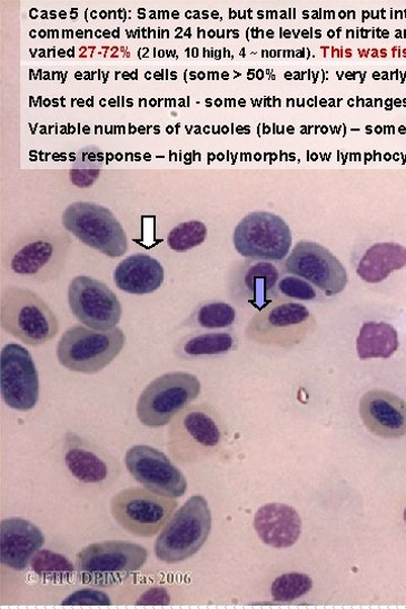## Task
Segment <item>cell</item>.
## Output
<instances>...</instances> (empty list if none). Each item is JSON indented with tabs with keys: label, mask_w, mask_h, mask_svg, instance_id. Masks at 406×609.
<instances>
[{
	"label": "cell",
	"mask_w": 406,
	"mask_h": 609,
	"mask_svg": "<svg viewBox=\"0 0 406 609\" xmlns=\"http://www.w3.org/2000/svg\"><path fill=\"white\" fill-rule=\"evenodd\" d=\"M211 511L202 495H194L176 511L155 544L159 561L179 563L196 556L211 532Z\"/></svg>",
	"instance_id": "obj_1"
},
{
	"label": "cell",
	"mask_w": 406,
	"mask_h": 609,
	"mask_svg": "<svg viewBox=\"0 0 406 609\" xmlns=\"http://www.w3.org/2000/svg\"><path fill=\"white\" fill-rule=\"evenodd\" d=\"M125 343L126 335L119 327L97 331L77 325L62 334L57 357L60 365L70 372L97 374L121 354Z\"/></svg>",
	"instance_id": "obj_2"
},
{
	"label": "cell",
	"mask_w": 406,
	"mask_h": 609,
	"mask_svg": "<svg viewBox=\"0 0 406 609\" xmlns=\"http://www.w3.org/2000/svg\"><path fill=\"white\" fill-rule=\"evenodd\" d=\"M225 428L208 405L187 407L175 419L169 432V451L179 463H194L215 455L222 446Z\"/></svg>",
	"instance_id": "obj_3"
},
{
	"label": "cell",
	"mask_w": 406,
	"mask_h": 609,
	"mask_svg": "<svg viewBox=\"0 0 406 609\" xmlns=\"http://www.w3.org/2000/svg\"><path fill=\"white\" fill-rule=\"evenodd\" d=\"M147 559L148 551L140 544L106 541L81 550L76 557V569L85 583L105 588L129 579Z\"/></svg>",
	"instance_id": "obj_4"
},
{
	"label": "cell",
	"mask_w": 406,
	"mask_h": 609,
	"mask_svg": "<svg viewBox=\"0 0 406 609\" xmlns=\"http://www.w3.org/2000/svg\"><path fill=\"white\" fill-rule=\"evenodd\" d=\"M2 327L31 346L51 341L59 332V322L49 305L32 291L9 287L0 305Z\"/></svg>",
	"instance_id": "obj_5"
},
{
	"label": "cell",
	"mask_w": 406,
	"mask_h": 609,
	"mask_svg": "<svg viewBox=\"0 0 406 609\" xmlns=\"http://www.w3.org/2000/svg\"><path fill=\"white\" fill-rule=\"evenodd\" d=\"M201 384L197 376L186 372H174L154 380L140 394L137 416L141 424L160 428L198 399Z\"/></svg>",
	"instance_id": "obj_6"
},
{
	"label": "cell",
	"mask_w": 406,
	"mask_h": 609,
	"mask_svg": "<svg viewBox=\"0 0 406 609\" xmlns=\"http://www.w3.org/2000/svg\"><path fill=\"white\" fill-rule=\"evenodd\" d=\"M179 503L146 488H129L113 495L111 514L129 534L152 538L166 527Z\"/></svg>",
	"instance_id": "obj_7"
},
{
	"label": "cell",
	"mask_w": 406,
	"mask_h": 609,
	"mask_svg": "<svg viewBox=\"0 0 406 609\" xmlns=\"http://www.w3.org/2000/svg\"><path fill=\"white\" fill-rule=\"evenodd\" d=\"M62 224L81 243L110 257H120L128 252V237L121 224L103 206L75 203L63 212Z\"/></svg>",
	"instance_id": "obj_8"
},
{
	"label": "cell",
	"mask_w": 406,
	"mask_h": 609,
	"mask_svg": "<svg viewBox=\"0 0 406 609\" xmlns=\"http://www.w3.org/2000/svg\"><path fill=\"white\" fill-rule=\"evenodd\" d=\"M236 251L244 257L281 261L291 247L289 226L279 216L256 212L241 219L232 236Z\"/></svg>",
	"instance_id": "obj_9"
},
{
	"label": "cell",
	"mask_w": 406,
	"mask_h": 609,
	"mask_svg": "<svg viewBox=\"0 0 406 609\" xmlns=\"http://www.w3.org/2000/svg\"><path fill=\"white\" fill-rule=\"evenodd\" d=\"M68 303L76 318L92 330H112L122 317L118 296L105 283L88 276L70 282Z\"/></svg>",
	"instance_id": "obj_10"
},
{
	"label": "cell",
	"mask_w": 406,
	"mask_h": 609,
	"mask_svg": "<svg viewBox=\"0 0 406 609\" xmlns=\"http://www.w3.org/2000/svg\"><path fill=\"white\" fill-rule=\"evenodd\" d=\"M0 391L7 405L17 411L28 412L38 404V370L29 351L20 344H8L0 354Z\"/></svg>",
	"instance_id": "obj_11"
},
{
	"label": "cell",
	"mask_w": 406,
	"mask_h": 609,
	"mask_svg": "<svg viewBox=\"0 0 406 609\" xmlns=\"http://www.w3.org/2000/svg\"><path fill=\"white\" fill-rule=\"evenodd\" d=\"M286 271L311 283L325 295L343 293L348 275L340 261L328 249L314 242H299L286 261Z\"/></svg>",
	"instance_id": "obj_12"
},
{
	"label": "cell",
	"mask_w": 406,
	"mask_h": 609,
	"mask_svg": "<svg viewBox=\"0 0 406 609\" xmlns=\"http://www.w3.org/2000/svg\"><path fill=\"white\" fill-rule=\"evenodd\" d=\"M125 464L138 483L155 493L180 498L188 490V480L181 470L165 453L151 446L131 448L125 456Z\"/></svg>",
	"instance_id": "obj_13"
},
{
	"label": "cell",
	"mask_w": 406,
	"mask_h": 609,
	"mask_svg": "<svg viewBox=\"0 0 406 609\" xmlns=\"http://www.w3.org/2000/svg\"><path fill=\"white\" fill-rule=\"evenodd\" d=\"M310 313L297 303L270 304L256 315L249 326L250 338L266 344L288 345L304 337Z\"/></svg>",
	"instance_id": "obj_14"
},
{
	"label": "cell",
	"mask_w": 406,
	"mask_h": 609,
	"mask_svg": "<svg viewBox=\"0 0 406 609\" xmlns=\"http://www.w3.org/2000/svg\"><path fill=\"white\" fill-rule=\"evenodd\" d=\"M360 418L377 438L399 440L406 434V402L392 392L374 389L360 400Z\"/></svg>",
	"instance_id": "obj_15"
},
{
	"label": "cell",
	"mask_w": 406,
	"mask_h": 609,
	"mask_svg": "<svg viewBox=\"0 0 406 609\" xmlns=\"http://www.w3.org/2000/svg\"><path fill=\"white\" fill-rule=\"evenodd\" d=\"M44 536L31 521L12 517L0 524V562L16 571L26 570L44 544Z\"/></svg>",
	"instance_id": "obj_16"
},
{
	"label": "cell",
	"mask_w": 406,
	"mask_h": 609,
	"mask_svg": "<svg viewBox=\"0 0 406 609\" xmlns=\"http://www.w3.org/2000/svg\"><path fill=\"white\" fill-rule=\"evenodd\" d=\"M255 529L260 540L274 549L294 547L303 530L298 511L284 503H268L256 513Z\"/></svg>",
	"instance_id": "obj_17"
},
{
	"label": "cell",
	"mask_w": 406,
	"mask_h": 609,
	"mask_svg": "<svg viewBox=\"0 0 406 609\" xmlns=\"http://www.w3.org/2000/svg\"><path fill=\"white\" fill-rule=\"evenodd\" d=\"M279 272L269 263H257L242 268L231 278L232 299L263 311L276 299Z\"/></svg>",
	"instance_id": "obj_18"
},
{
	"label": "cell",
	"mask_w": 406,
	"mask_h": 609,
	"mask_svg": "<svg viewBox=\"0 0 406 609\" xmlns=\"http://www.w3.org/2000/svg\"><path fill=\"white\" fill-rule=\"evenodd\" d=\"M165 268L147 254L128 256L115 271L116 286L128 294L147 295L158 291L165 283Z\"/></svg>",
	"instance_id": "obj_19"
},
{
	"label": "cell",
	"mask_w": 406,
	"mask_h": 609,
	"mask_svg": "<svg viewBox=\"0 0 406 609\" xmlns=\"http://www.w3.org/2000/svg\"><path fill=\"white\" fill-rule=\"evenodd\" d=\"M406 267V247L396 243H377L360 259L357 274L368 284H379L392 273Z\"/></svg>",
	"instance_id": "obj_20"
},
{
	"label": "cell",
	"mask_w": 406,
	"mask_h": 609,
	"mask_svg": "<svg viewBox=\"0 0 406 609\" xmlns=\"http://www.w3.org/2000/svg\"><path fill=\"white\" fill-rule=\"evenodd\" d=\"M55 245L49 240H33L17 251L10 261V269L19 276L38 282L55 277Z\"/></svg>",
	"instance_id": "obj_21"
},
{
	"label": "cell",
	"mask_w": 406,
	"mask_h": 609,
	"mask_svg": "<svg viewBox=\"0 0 406 609\" xmlns=\"http://www.w3.org/2000/svg\"><path fill=\"white\" fill-rule=\"evenodd\" d=\"M66 465L81 483L100 484L109 477L108 464L95 452L86 449L76 434H67Z\"/></svg>",
	"instance_id": "obj_22"
},
{
	"label": "cell",
	"mask_w": 406,
	"mask_h": 609,
	"mask_svg": "<svg viewBox=\"0 0 406 609\" xmlns=\"http://www.w3.org/2000/svg\"><path fill=\"white\" fill-rule=\"evenodd\" d=\"M397 331L385 322H366L357 337V353L362 361L388 360L397 351Z\"/></svg>",
	"instance_id": "obj_23"
},
{
	"label": "cell",
	"mask_w": 406,
	"mask_h": 609,
	"mask_svg": "<svg viewBox=\"0 0 406 609\" xmlns=\"http://www.w3.org/2000/svg\"><path fill=\"white\" fill-rule=\"evenodd\" d=\"M234 344L235 338L229 333H205L187 338L177 347V355L187 361L224 355L232 350Z\"/></svg>",
	"instance_id": "obj_24"
},
{
	"label": "cell",
	"mask_w": 406,
	"mask_h": 609,
	"mask_svg": "<svg viewBox=\"0 0 406 609\" xmlns=\"http://www.w3.org/2000/svg\"><path fill=\"white\" fill-rule=\"evenodd\" d=\"M33 572L40 578L61 582L70 579L75 572L73 564L62 554L40 550L31 561Z\"/></svg>",
	"instance_id": "obj_25"
},
{
	"label": "cell",
	"mask_w": 406,
	"mask_h": 609,
	"mask_svg": "<svg viewBox=\"0 0 406 609\" xmlns=\"http://www.w3.org/2000/svg\"><path fill=\"white\" fill-rule=\"evenodd\" d=\"M313 588V580L309 576L298 572L285 573L278 577L271 585L274 600L279 602H291L305 595Z\"/></svg>",
	"instance_id": "obj_26"
},
{
	"label": "cell",
	"mask_w": 406,
	"mask_h": 609,
	"mask_svg": "<svg viewBox=\"0 0 406 609\" xmlns=\"http://www.w3.org/2000/svg\"><path fill=\"white\" fill-rule=\"evenodd\" d=\"M207 227L198 220L178 225L168 236V244L176 252H187L201 245L207 237Z\"/></svg>",
	"instance_id": "obj_27"
},
{
	"label": "cell",
	"mask_w": 406,
	"mask_h": 609,
	"mask_svg": "<svg viewBox=\"0 0 406 609\" xmlns=\"http://www.w3.org/2000/svg\"><path fill=\"white\" fill-rule=\"evenodd\" d=\"M235 320V308L220 302L205 304L196 313L197 324L209 330L226 328L232 325Z\"/></svg>",
	"instance_id": "obj_28"
},
{
	"label": "cell",
	"mask_w": 406,
	"mask_h": 609,
	"mask_svg": "<svg viewBox=\"0 0 406 609\" xmlns=\"http://www.w3.org/2000/svg\"><path fill=\"white\" fill-rule=\"evenodd\" d=\"M278 289L285 296L300 301H313L317 296L315 289L307 282L295 277L281 279Z\"/></svg>",
	"instance_id": "obj_29"
},
{
	"label": "cell",
	"mask_w": 406,
	"mask_h": 609,
	"mask_svg": "<svg viewBox=\"0 0 406 609\" xmlns=\"http://www.w3.org/2000/svg\"><path fill=\"white\" fill-rule=\"evenodd\" d=\"M62 605H95V606H108L111 605L110 597L98 589L85 588L75 591L63 599Z\"/></svg>",
	"instance_id": "obj_30"
},
{
	"label": "cell",
	"mask_w": 406,
	"mask_h": 609,
	"mask_svg": "<svg viewBox=\"0 0 406 609\" xmlns=\"http://www.w3.org/2000/svg\"><path fill=\"white\" fill-rule=\"evenodd\" d=\"M171 601L170 593L167 589L155 587L147 590L137 600L138 605H168Z\"/></svg>",
	"instance_id": "obj_31"
},
{
	"label": "cell",
	"mask_w": 406,
	"mask_h": 609,
	"mask_svg": "<svg viewBox=\"0 0 406 609\" xmlns=\"http://www.w3.org/2000/svg\"><path fill=\"white\" fill-rule=\"evenodd\" d=\"M100 169H71V183L80 188L91 187L99 176Z\"/></svg>",
	"instance_id": "obj_32"
},
{
	"label": "cell",
	"mask_w": 406,
	"mask_h": 609,
	"mask_svg": "<svg viewBox=\"0 0 406 609\" xmlns=\"http://www.w3.org/2000/svg\"><path fill=\"white\" fill-rule=\"evenodd\" d=\"M403 518H404V521H405V524H406V508L404 509Z\"/></svg>",
	"instance_id": "obj_33"
},
{
	"label": "cell",
	"mask_w": 406,
	"mask_h": 609,
	"mask_svg": "<svg viewBox=\"0 0 406 609\" xmlns=\"http://www.w3.org/2000/svg\"><path fill=\"white\" fill-rule=\"evenodd\" d=\"M66 16H67L66 12H61V13H60V18H61V19H66Z\"/></svg>",
	"instance_id": "obj_34"
},
{
	"label": "cell",
	"mask_w": 406,
	"mask_h": 609,
	"mask_svg": "<svg viewBox=\"0 0 406 609\" xmlns=\"http://www.w3.org/2000/svg\"><path fill=\"white\" fill-rule=\"evenodd\" d=\"M110 35H111V33H110L109 31H106V32H105V37H106V38H109Z\"/></svg>",
	"instance_id": "obj_35"
},
{
	"label": "cell",
	"mask_w": 406,
	"mask_h": 609,
	"mask_svg": "<svg viewBox=\"0 0 406 609\" xmlns=\"http://www.w3.org/2000/svg\"><path fill=\"white\" fill-rule=\"evenodd\" d=\"M101 18H102V19H106V18H107V13H106V12H102V13H101Z\"/></svg>",
	"instance_id": "obj_36"
},
{
	"label": "cell",
	"mask_w": 406,
	"mask_h": 609,
	"mask_svg": "<svg viewBox=\"0 0 406 609\" xmlns=\"http://www.w3.org/2000/svg\"><path fill=\"white\" fill-rule=\"evenodd\" d=\"M174 18H175V19H178V18H179V13H178V12H175V13H174Z\"/></svg>",
	"instance_id": "obj_37"
},
{
	"label": "cell",
	"mask_w": 406,
	"mask_h": 609,
	"mask_svg": "<svg viewBox=\"0 0 406 609\" xmlns=\"http://www.w3.org/2000/svg\"><path fill=\"white\" fill-rule=\"evenodd\" d=\"M88 105H89L90 107H93V99H92V100H89Z\"/></svg>",
	"instance_id": "obj_38"
},
{
	"label": "cell",
	"mask_w": 406,
	"mask_h": 609,
	"mask_svg": "<svg viewBox=\"0 0 406 609\" xmlns=\"http://www.w3.org/2000/svg\"><path fill=\"white\" fill-rule=\"evenodd\" d=\"M168 132H169V134L174 132V128H172V127H168Z\"/></svg>",
	"instance_id": "obj_39"
},
{
	"label": "cell",
	"mask_w": 406,
	"mask_h": 609,
	"mask_svg": "<svg viewBox=\"0 0 406 609\" xmlns=\"http://www.w3.org/2000/svg\"><path fill=\"white\" fill-rule=\"evenodd\" d=\"M83 104H85L83 101H80V100L78 101L79 106H83Z\"/></svg>",
	"instance_id": "obj_40"
},
{
	"label": "cell",
	"mask_w": 406,
	"mask_h": 609,
	"mask_svg": "<svg viewBox=\"0 0 406 609\" xmlns=\"http://www.w3.org/2000/svg\"><path fill=\"white\" fill-rule=\"evenodd\" d=\"M46 105L49 106V105H50V101H49V100H46V101H44V106H46Z\"/></svg>",
	"instance_id": "obj_41"
},
{
	"label": "cell",
	"mask_w": 406,
	"mask_h": 609,
	"mask_svg": "<svg viewBox=\"0 0 406 609\" xmlns=\"http://www.w3.org/2000/svg\"><path fill=\"white\" fill-rule=\"evenodd\" d=\"M140 132L143 131V126H141L139 129H138Z\"/></svg>",
	"instance_id": "obj_42"
},
{
	"label": "cell",
	"mask_w": 406,
	"mask_h": 609,
	"mask_svg": "<svg viewBox=\"0 0 406 609\" xmlns=\"http://www.w3.org/2000/svg\"><path fill=\"white\" fill-rule=\"evenodd\" d=\"M117 158H118V159H121V158H122V155H121V154L117 155Z\"/></svg>",
	"instance_id": "obj_43"
},
{
	"label": "cell",
	"mask_w": 406,
	"mask_h": 609,
	"mask_svg": "<svg viewBox=\"0 0 406 609\" xmlns=\"http://www.w3.org/2000/svg\"><path fill=\"white\" fill-rule=\"evenodd\" d=\"M110 105H116V101H115V100H111V101H110Z\"/></svg>",
	"instance_id": "obj_44"
},
{
	"label": "cell",
	"mask_w": 406,
	"mask_h": 609,
	"mask_svg": "<svg viewBox=\"0 0 406 609\" xmlns=\"http://www.w3.org/2000/svg\"><path fill=\"white\" fill-rule=\"evenodd\" d=\"M150 104H151V106H155L156 102L152 100Z\"/></svg>",
	"instance_id": "obj_45"
}]
</instances>
